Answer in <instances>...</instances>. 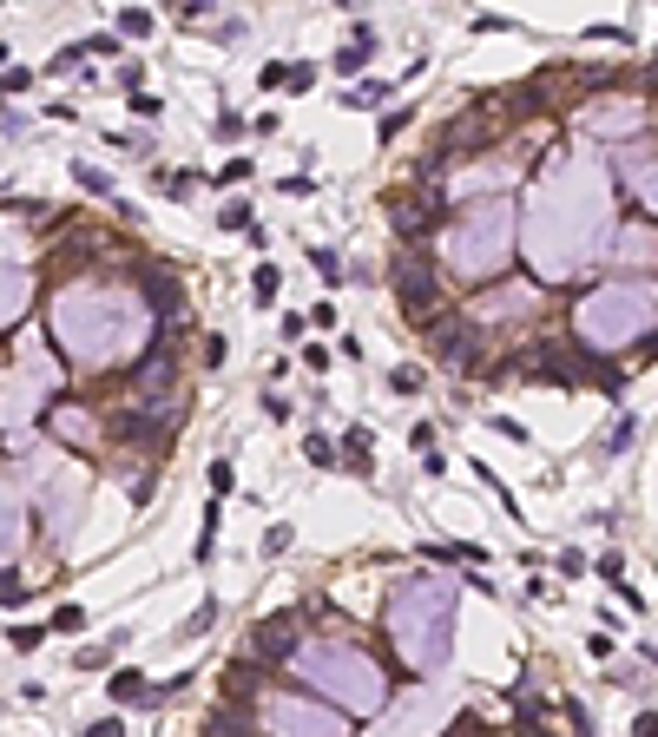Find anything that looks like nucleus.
I'll return each instance as SVG.
<instances>
[{"mask_svg":"<svg viewBox=\"0 0 658 737\" xmlns=\"http://www.w3.org/2000/svg\"><path fill=\"white\" fill-rule=\"evenodd\" d=\"M612 244V172L593 145L553 152L520 191V251L547 283H573Z\"/></svg>","mask_w":658,"mask_h":737,"instance_id":"1","label":"nucleus"},{"mask_svg":"<svg viewBox=\"0 0 658 737\" xmlns=\"http://www.w3.org/2000/svg\"><path fill=\"white\" fill-rule=\"evenodd\" d=\"M47 330L79 369H112L152 343V303L126 283H66L47 303Z\"/></svg>","mask_w":658,"mask_h":737,"instance_id":"2","label":"nucleus"},{"mask_svg":"<svg viewBox=\"0 0 658 737\" xmlns=\"http://www.w3.org/2000/svg\"><path fill=\"white\" fill-rule=\"evenodd\" d=\"M455 606H461V586L448 573H408L395 580L389 593V639L395 652L408 659V672H441L448 665V645H455Z\"/></svg>","mask_w":658,"mask_h":737,"instance_id":"3","label":"nucleus"},{"mask_svg":"<svg viewBox=\"0 0 658 737\" xmlns=\"http://www.w3.org/2000/svg\"><path fill=\"white\" fill-rule=\"evenodd\" d=\"M290 672L310 691H323L336 711H356V718H382L389 711V672H382L362 645L336 639V632H310L290 652Z\"/></svg>","mask_w":658,"mask_h":737,"instance_id":"4","label":"nucleus"},{"mask_svg":"<svg viewBox=\"0 0 658 737\" xmlns=\"http://www.w3.org/2000/svg\"><path fill=\"white\" fill-rule=\"evenodd\" d=\"M520 244V204L514 198H474L461 204L455 218L441 224V270L461 283H501L507 277V257H514Z\"/></svg>","mask_w":658,"mask_h":737,"instance_id":"5","label":"nucleus"},{"mask_svg":"<svg viewBox=\"0 0 658 737\" xmlns=\"http://www.w3.org/2000/svg\"><path fill=\"white\" fill-rule=\"evenodd\" d=\"M573 343L599 349V356H619L632 343H658V277H619V283H599L593 297H580Z\"/></svg>","mask_w":658,"mask_h":737,"instance_id":"6","label":"nucleus"},{"mask_svg":"<svg viewBox=\"0 0 658 737\" xmlns=\"http://www.w3.org/2000/svg\"><path fill=\"white\" fill-rule=\"evenodd\" d=\"M53 389H60V362H53L47 336H20V362L0 376V441H27L40 408H53Z\"/></svg>","mask_w":658,"mask_h":737,"instance_id":"7","label":"nucleus"},{"mask_svg":"<svg viewBox=\"0 0 658 737\" xmlns=\"http://www.w3.org/2000/svg\"><path fill=\"white\" fill-rule=\"evenodd\" d=\"M257 718L270 737H349V718L336 705H316L310 691H264Z\"/></svg>","mask_w":658,"mask_h":737,"instance_id":"8","label":"nucleus"},{"mask_svg":"<svg viewBox=\"0 0 658 737\" xmlns=\"http://www.w3.org/2000/svg\"><path fill=\"white\" fill-rule=\"evenodd\" d=\"M40 514H47L53 547H66V540L79 534V514H86V468H79V461L53 455L47 468H40Z\"/></svg>","mask_w":658,"mask_h":737,"instance_id":"9","label":"nucleus"},{"mask_svg":"<svg viewBox=\"0 0 658 737\" xmlns=\"http://www.w3.org/2000/svg\"><path fill=\"white\" fill-rule=\"evenodd\" d=\"M448 718H455V691H415V698L382 711V724L369 737H435Z\"/></svg>","mask_w":658,"mask_h":737,"instance_id":"10","label":"nucleus"},{"mask_svg":"<svg viewBox=\"0 0 658 737\" xmlns=\"http://www.w3.org/2000/svg\"><path fill=\"white\" fill-rule=\"evenodd\" d=\"M580 126L593 132V139H626V145H639L645 106H639V99H593V106L580 112Z\"/></svg>","mask_w":658,"mask_h":737,"instance_id":"11","label":"nucleus"},{"mask_svg":"<svg viewBox=\"0 0 658 737\" xmlns=\"http://www.w3.org/2000/svg\"><path fill=\"white\" fill-rule=\"evenodd\" d=\"M612 264L619 270H658V224L652 218H626L612 231Z\"/></svg>","mask_w":658,"mask_h":737,"instance_id":"12","label":"nucleus"},{"mask_svg":"<svg viewBox=\"0 0 658 737\" xmlns=\"http://www.w3.org/2000/svg\"><path fill=\"white\" fill-rule=\"evenodd\" d=\"M619 178H626V191L658 218V145H645V139L626 145V152H619Z\"/></svg>","mask_w":658,"mask_h":737,"instance_id":"13","label":"nucleus"},{"mask_svg":"<svg viewBox=\"0 0 658 737\" xmlns=\"http://www.w3.org/2000/svg\"><path fill=\"white\" fill-rule=\"evenodd\" d=\"M20 540H27V494H20V481L0 474V566L20 553Z\"/></svg>","mask_w":658,"mask_h":737,"instance_id":"14","label":"nucleus"},{"mask_svg":"<svg viewBox=\"0 0 658 737\" xmlns=\"http://www.w3.org/2000/svg\"><path fill=\"white\" fill-rule=\"evenodd\" d=\"M402 277H395V290H402V310L408 316H422V310H435V264L428 257H402Z\"/></svg>","mask_w":658,"mask_h":737,"instance_id":"15","label":"nucleus"},{"mask_svg":"<svg viewBox=\"0 0 658 737\" xmlns=\"http://www.w3.org/2000/svg\"><path fill=\"white\" fill-rule=\"evenodd\" d=\"M47 428H53V441H66V448H99V422L79 402H53Z\"/></svg>","mask_w":658,"mask_h":737,"instance_id":"16","label":"nucleus"},{"mask_svg":"<svg viewBox=\"0 0 658 737\" xmlns=\"http://www.w3.org/2000/svg\"><path fill=\"white\" fill-rule=\"evenodd\" d=\"M27 303H33V277L20 264H0V330H14L27 316Z\"/></svg>","mask_w":658,"mask_h":737,"instance_id":"17","label":"nucleus"},{"mask_svg":"<svg viewBox=\"0 0 658 737\" xmlns=\"http://www.w3.org/2000/svg\"><path fill=\"white\" fill-rule=\"evenodd\" d=\"M145 303H152V310H165V316L185 310V290H178L172 270H152V277H145Z\"/></svg>","mask_w":658,"mask_h":737,"instance_id":"18","label":"nucleus"},{"mask_svg":"<svg viewBox=\"0 0 658 737\" xmlns=\"http://www.w3.org/2000/svg\"><path fill=\"white\" fill-rule=\"evenodd\" d=\"M112 698H119V705H152V698H158V691H145V678L139 672H112Z\"/></svg>","mask_w":658,"mask_h":737,"instance_id":"19","label":"nucleus"},{"mask_svg":"<svg viewBox=\"0 0 658 737\" xmlns=\"http://www.w3.org/2000/svg\"><path fill=\"white\" fill-rule=\"evenodd\" d=\"M204 737H251V718H237L231 705H218L211 718H204Z\"/></svg>","mask_w":658,"mask_h":737,"instance_id":"20","label":"nucleus"},{"mask_svg":"<svg viewBox=\"0 0 658 737\" xmlns=\"http://www.w3.org/2000/svg\"><path fill=\"white\" fill-rule=\"evenodd\" d=\"M277 290H283V270H277V264H257V270H251V297H257V303H277Z\"/></svg>","mask_w":658,"mask_h":737,"instance_id":"21","label":"nucleus"},{"mask_svg":"<svg viewBox=\"0 0 658 737\" xmlns=\"http://www.w3.org/2000/svg\"><path fill=\"white\" fill-rule=\"evenodd\" d=\"M310 264H316V277H329V283L343 277V257L329 251V244H310Z\"/></svg>","mask_w":658,"mask_h":737,"instance_id":"22","label":"nucleus"},{"mask_svg":"<svg viewBox=\"0 0 658 737\" xmlns=\"http://www.w3.org/2000/svg\"><path fill=\"white\" fill-rule=\"evenodd\" d=\"M369 53H376V47H362V40H349V47L336 53V73H362V66H369Z\"/></svg>","mask_w":658,"mask_h":737,"instance_id":"23","label":"nucleus"},{"mask_svg":"<svg viewBox=\"0 0 658 737\" xmlns=\"http://www.w3.org/2000/svg\"><path fill=\"white\" fill-rule=\"evenodd\" d=\"M119 33H126V40H145V33H152V14H145V7H126V14H119Z\"/></svg>","mask_w":658,"mask_h":737,"instance_id":"24","label":"nucleus"},{"mask_svg":"<svg viewBox=\"0 0 658 737\" xmlns=\"http://www.w3.org/2000/svg\"><path fill=\"white\" fill-rule=\"evenodd\" d=\"M218 224H224V231H257V224H251V204H224V211H218Z\"/></svg>","mask_w":658,"mask_h":737,"instance_id":"25","label":"nucleus"},{"mask_svg":"<svg viewBox=\"0 0 658 737\" xmlns=\"http://www.w3.org/2000/svg\"><path fill=\"white\" fill-rule=\"evenodd\" d=\"M204 481H211V494H231L237 474H231V461H211V474H204Z\"/></svg>","mask_w":658,"mask_h":737,"instance_id":"26","label":"nucleus"},{"mask_svg":"<svg viewBox=\"0 0 658 737\" xmlns=\"http://www.w3.org/2000/svg\"><path fill=\"white\" fill-rule=\"evenodd\" d=\"M53 626H60V632H79V626H86V612H79V606H60V612H53Z\"/></svg>","mask_w":658,"mask_h":737,"instance_id":"27","label":"nucleus"},{"mask_svg":"<svg viewBox=\"0 0 658 737\" xmlns=\"http://www.w3.org/2000/svg\"><path fill=\"white\" fill-rule=\"evenodd\" d=\"M86 737H126V724H119V718H93V724H86Z\"/></svg>","mask_w":658,"mask_h":737,"instance_id":"28","label":"nucleus"},{"mask_svg":"<svg viewBox=\"0 0 658 737\" xmlns=\"http://www.w3.org/2000/svg\"><path fill=\"white\" fill-rule=\"evenodd\" d=\"M27 86H33V73H27V66H14V73L0 79V93H27Z\"/></svg>","mask_w":658,"mask_h":737,"instance_id":"29","label":"nucleus"},{"mask_svg":"<svg viewBox=\"0 0 658 737\" xmlns=\"http://www.w3.org/2000/svg\"><path fill=\"white\" fill-rule=\"evenodd\" d=\"M244 178H251V165H244V158H231V165L218 172V185H244Z\"/></svg>","mask_w":658,"mask_h":737,"instance_id":"30","label":"nucleus"},{"mask_svg":"<svg viewBox=\"0 0 658 737\" xmlns=\"http://www.w3.org/2000/svg\"><path fill=\"white\" fill-rule=\"evenodd\" d=\"M343 448H349V461H369V435H362V428H349Z\"/></svg>","mask_w":658,"mask_h":737,"instance_id":"31","label":"nucleus"},{"mask_svg":"<svg viewBox=\"0 0 658 737\" xmlns=\"http://www.w3.org/2000/svg\"><path fill=\"white\" fill-rule=\"evenodd\" d=\"M303 455H310V461H329V455H336V448H329L323 435H303Z\"/></svg>","mask_w":658,"mask_h":737,"instance_id":"32","label":"nucleus"},{"mask_svg":"<svg viewBox=\"0 0 658 737\" xmlns=\"http://www.w3.org/2000/svg\"><path fill=\"white\" fill-rule=\"evenodd\" d=\"M290 534H297V527H270V534H264V553H283V547H290Z\"/></svg>","mask_w":658,"mask_h":737,"instance_id":"33","label":"nucleus"},{"mask_svg":"<svg viewBox=\"0 0 658 737\" xmlns=\"http://www.w3.org/2000/svg\"><path fill=\"white\" fill-rule=\"evenodd\" d=\"M632 737H658V711H639V724H632Z\"/></svg>","mask_w":658,"mask_h":737,"instance_id":"34","label":"nucleus"},{"mask_svg":"<svg viewBox=\"0 0 658 737\" xmlns=\"http://www.w3.org/2000/svg\"><path fill=\"white\" fill-rule=\"evenodd\" d=\"M20 599H27V586H20V580H7V586H0V606H20Z\"/></svg>","mask_w":658,"mask_h":737,"instance_id":"35","label":"nucleus"}]
</instances>
